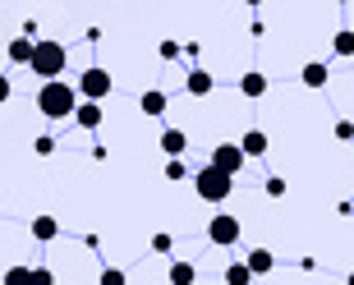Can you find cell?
I'll list each match as a JSON object with an SVG mask.
<instances>
[{
	"mask_svg": "<svg viewBox=\"0 0 354 285\" xmlns=\"http://www.w3.org/2000/svg\"><path fill=\"white\" fill-rule=\"evenodd\" d=\"M225 285H249L253 281V272H249V262H230V267H225Z\"/></svg>",
	"mask_w": 354,
	"mask_h": 285,
	"instance_id": "cell-17",
	"label": "cell"
},
{
	"mask_svg": "<svg viewBox=\"0 0 354 285\" xmlns=\"http://www.w3.org/2000/svg\"><path fill=\"white\" fill-rule=\"evenodd\" d=\"M0 285H32V267H10L0 276Z\"/></svg>",
	"mask_w": 354,
	"mask_h": 285,
	"instance_id": "cell-20",
	"label": "cell"
},
{
	"mask_svg": "<svg viewBox=\"0 0 354 285\" xmlns=\"http://www.w3.org/2000/svg\"><path fill=\"white\" fill-rule=\"evenodd\" d=\"M267 194H272V198H286V180H281V175H272V180H267Z\"/></svg>",
	"mask_w": 354,
	"mask_h": 285,
	"instance_id": "cell-28",
	"label": "cell"
},
{
	"mask_svg": "<svg viewBox=\"0 0 354 285\" xmlns=\"http://www.w3.org/2000/svg\"><path fill=\"white\" fill-rule=\"evenodd\" d=\"M244 262H249V272H253V276H267V272H272V267H276L272 248H253V253H249V258H244Z\"/></svg>",
	"mask_w": 354,
	"mask_h": 285,
	"instance_id": "cell-15",
	"label": "cell"
},
{
	"mask_svg": "<svg viewBox=\"0 0 354 285\" xmlns=\"http://www.w3.org/2000/svg\"><path fill=\"white\" fill-rule=\"evenodd\" d=\"M32 285H55L51 267H32Z\"/></svg>",
	"mask_w": 354,
	"mask_h": 285,
	"instance_id": "cell-25",
	"label": "cell"
},
{
	"mask_svg": "<svg viewBox=\"0 0 354 285\" xmlns=\"http://www.w3.org/2000/svg\"><path fill=\"white\" fill-rule=\"evenodd\" d=\"M74 125H79V129H97V125H102V106H97V102H79Z\"/></svg>",
	"mask_w": 354,
	"mask_h": 285,
	"instance_id": "cell-12",
	"label": "cell"
},
{
	"mask_svg": "<svg viewBox=\"0 0 354 285\" xmlns=\"http://www.w3.org/2000/svg\"><path fill=\"white\" fill-rule=\"evenodd\" d=\"M212 88H216V78H212L207 69H189V78H184V92H189V97H207Z\"/></svg>",
	"mask_w": 354,
	"mask_h": 285,
	"instance_id": "cell-9",
	"label": "cell"
},
{
	"mask_svg": "<svg viewBox=\"0 0 354 285\" xmlns=\"http://www.w3.org/2000/svg\"><path fill=\"white\" fill-rule=\"evenodd\" d=\"M97 285H124V272H120V267H106V272H102V281H97Z\"/></svg>",
	"mask_w": 354,
	"mask_h": 285,
	"instance_id": "cell-24",
	"label": "cell"
},
{
	"mask_svg": "<svg viewBox=\"0 0 354 285\" xmlns=\"http://www.w3.org/2000/svg\"><path fill=\"white\" fill-rule=\"evenodd\" d=\"M111 88H115V83H111V74H106L102 65H92V69L79 74V97H83V102L102 106V97H111Z\"/></svg>",
	"mask_w": 354,
	"mask_h": 285,
	"instance_id": "cell-4",
	"label": "cell"
},
{
	"mask_svg": "<svg viewBox=\"0 0 354 285\" xmlns=\"http://www.w3.org/2000/svg\"><path fill=\"white\" fill-rule=\"evenodd\" d=\"M331 51L336 55H354V28H341V33L331 37Z\"/></svg>",
	"mask_w": 354,
	"mask_h": 285,
	"instance_id": "cell-19",
	"label": "cell"
},
{
	"mask_svg": "<svg viewBox=\"0 0 354 285\" xmlns=\"http://www.w3.org/2000/svg\"><path fill=\"white\" fill-rule=\"evenodd\" d=\"M65 65H69V51H65V42H51V37H41L37 42V51H32V74L41 78V83H55V78L65 74Z\"/></svg>",
	"mask_w": 354,
	"mask_h": 285,
	"instance_id": "cell-2",
	"label": "cell"
},
{
	"mask_svg": "<svg viewBox=\"0 0 354 285\" xmlns=\"http://www.w3.org/2000/svg\"><path fill=\"white\" fill-rule=\"evenodd\" d=\"M345 285H354V272H350V276H345Z\"/></svg>",
	"mask_w": 354,
	"mask_h": 285,
	"instance_id": "cell-30",
	"label": "cell"
},
{
	"mask_svg": "<svg viewBox=\"0 0 354 285\" xmlns=\"http://www.w3.org/2000/svg\"><path fill=\"white\" fill-rule=\"evenodd\" d=\"M198 281V267L189 258H180V262H171V285H194Z\"/></svg>",
	"mask_w": 354,
	"mask_h": 285,
	"instance_id": "cell-16",
	"label": "cell"
},
{
	"mask_svg": "<svg viewBox=\"0 0 354 285\" xmlns=\"http://www.w3.org/2000/svg\"><path fill=\"white\" fill-rule=\"evenodd\" d=\"M10 97H14V78H10V74H0V106L10 102Z\"/></svg>",
	"mask_w": 354,
	"mask_h": 285,
	"instance_id": "cell-26",
	"label": "cell"
},
{
	"mask_svg": "<svg viewBox=\"0 0 354 285\" xmlns=\"http://www.w3.org/2000/svg\"><path fill=\"white\" fill-rule=\"evenodd\" d=\"M239 235H244V230H239V221L230 217V212H216V217L207 221V239H212L216 248H230Z\"/></svg>",
	"mask_w": 354,
	"mask_h": 285,
	"instance_id": "cell-5",
	"label": "cell"
},
{
	"mask_svg": "<svg viewBox=\"0 0 354 285\" xmlns=\"http://www.w3.org/2000/svg\"><path fill=\"white\" fill-rule=\"evenodd\" d=\"M304 83H308V88H327V65H317V60H313V65H304Z\"/></svg>",
	"mask_w": 354,
	"mask_h": 285,
	"instance_id": "cell-18",
	"label": "cell"
},
{
	"mask_svg": "<svg viewBox=\"0 0 354 285\" xmlns=\"http://www.w3.org/2000/svg\"><path fill=\"white\" fill-rule=\"evenodd\" d=\"M32 152H37V156H51L55 152V138H51V134H41V138L32 142Z\"/></svg>",
	"mask_w": 354,
	"mask_h": 285,
	"instance_id": "cell-23",
	"label": "cell"
},
{
	"mask_svg": "<svg viewBox=\"0 0 354 285\" xmlns=\"http://www.w3.org/2000/svg\"><path fill=\"white\" fill-rule=\"evenodd\" d=\"M32 51H37L32 37H10V60L14 65H32Z\"/></svg>",
	"mask_w": 354,
	"mask_h": 285,
	"instance_id": "cell-11",
	"label": "cell"
},
{
	"mask_svg": "<svg viewBox=\"0 0 354 285\" xmlns=\"http://www.w3.org/2000/svg\"><path fill=\"white\" fill-rule=\"evenodd\" d=\"M157 51H161V60H180V51H184V46H180V42H171V37H166V42L157 46Z\"/></svg>",
	"mask_w": 354,
	"mask_h": 285,
	"instance_id": "cell-22",
	"label": "cell"
},
{
	"mask_svg": "<svg viewBox=\"0 0 354 285\" xmlns=\"http://www.w3.org/2000/svg\"><path fill=\"white\" fill-rule=\"evenodd\" d=\"M37 111L46 120H69L79 111V88L65 83V78H55V83H41L37 88Z\"/></svg>",
	"mask_w": 354,
	"mask_h": 285,
	"instance_id": "cell-1",
	"label": "cell"
},
{
	"mask_svg": "<svg viewBox=\"0 0 354 285\" xmlns=\"http://www.w3.org/2000/svg\"><path fill=\"white\" fill-rule=\"evenodd\" d=\"M336 138H341V142L354 138V125H350V120H336Z\"/></svg>",
	"mask_w": 354,
	"mask_h": 285,
	"instance_id": "cell-29",
	"label": "cell"
},
{
	"mask_svg": "<svg viewBox=\"0 0 354 285\" xmlns=\"http://www.w3.org/2000/svg\"><path fill=\"white\" fill-rule=\"evenodd\" d=\"M194 189H198V198H203V203H225V198L235 194V180H230V175H221L216 166H203L194 175Z\"/></svg>",
	"mask_w": 354,
	"mask_h": 285,
	"instance_id": "cell-3",
	"label": "cell"
},
{
	"mask_svg": "<svg viewBox=\"0 0 354 285\" xmlns=\"http://www.w3.org/2000/svg\"><path fill=\"white\" fill-rule=\"evenodd\" d=\"M239 92H244L249 102H258V97H267V74H258V69H249V74L239 78Z\"/></svg>",
	"mask_w": 354,
	"mask_h": 285,
	"instance_id": "cell-10",
	"label": "cell"
},
{
	"mask_svg": "<svg viewBox=\"0 0 354 285\" xmlns=\"http://www.w3.org/2000/svg\"><path fill=\"white\" fill-rule=\"evenodd\" d=\"M138 111H143L147 120H161V116H166V111H171V97H166V92H161V88H147L143 97H138Z\"/></svg>",
	"mask_w": 354,
	"mask_h": 285,
	"instance_id": "cell-7",
	"label": "cell"
},
{
	"mask_svg": "<svg viewBox=\"0 0 354 285\" xmlns=\"http://www.w3.org/2000/svg\"><path fill=\"white\" fill-rule=\"evenodd\" d=\"M184 147H189V134L184 129H161V152L171 156V161H180Z\"/></svg>",
	"mask_w": 354,
	"mask_h": 285,
	"instance_id": "cell-8",
	"label": "cell"
},
{
	"mask_svg": "<svg viewBox=\"0 0 354 285\" xmlns=\"http://www.w3.org/2000/svg\"><path fill=\"white\" fill-rule=\"evenodd\" d=\"M55 235H60V221H55V217H32V239L51 244Z\"/></svg>",
	"mask_w": 354,
	"mask_h": 285,
	"instance_id": "cell-14",
	"label": "cell"
},
{
	"mask_svg": "<svg viewBox=\"0 0 354 285\" xmlns=\"http://www.w3.org/2000/svg\"><path fill=\"white\" fill-rule=\"evenodd\" d=\"M171 248H175V239H171L166 230H157V235H152V253H171Z\"/></svg>",
	"mask_w": 354,
	"mask_h": 285,
	"instance_id": "cell-21",
	"label": "cell"
},
{
	"mask_svg": "<svg viewBox=\"0 0 354 285\" xmlns=\"http://www.w3.org/2000/svg\"><path fill=\"white\" fill-rule=\"evenodd\" d=\"M267 147H272V142H267V134H263V129H249L244 138H239V152H244V156H263Z\"/></svg>",
	"mask_w": 354,
	"mask_h": 285,
	"instance_id": "cell-13",
	"label": "cell"
},
{
	"mask_svg": "<svg viewBox=\"0 0 354 285\" xmlns=\"http://www.w3.org/2000/svg\"><path fill=\"white\" fill-rule=\"evenodd\" d=\"M189 170H184V161H166V180H184Z\"/></svg>",
	"mask_w": 354,
	"mask_h": 285,
	"instance_id": "cell-27",
	"label": "cell"
},
{
	"mask_svg": "<svg viewBox=\"0 0 354 285\" xmlns=\"http://www.w3.org/2000/svg\"><path fill=\"white\" fill-rule=\"evenodd\" d=\"M244 161H249V156L239 152V142H216V147H212V166L221 170V175H230V180L244 170Z\"/></svg>",
	"mask_w": 354,
	"mask_h": 285,
	"instance_id": "cell-6",
	"label": "cell"
}]
</instances>
